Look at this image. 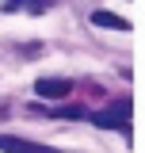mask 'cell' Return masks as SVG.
Here are the masks:
<instances>
[{"label":"cell","mask_w":145,"mask_h":153,"mask_svg":"<svg viewBox=\"0 0 145 153\" xmlns=\"http://www.w3.org/2000/svg\"><path fill=\"white\" fill-rule=\"evenodd\" d=\"M0 149L4 153H57L50 146H38V142H27V138H16V134H0Z\"/></svg>","instance_id":"cell-3"},{"label":"cell","mask_w":145,"mask_h":153,"mask_svg":"<svg viewBox=\"0 0 145 153\" xmlns=\"http://www.w3.org/2000/svg\"><path fill=\"white\" fill-rule=\"evenodd\" d=\"M57 115H61V119H84V115H88V111H84L80 103H76V107H72V103H69V107H61V111H57Z\"/></svg>","instance_id":"cell-6"},{"label":"cell","mask_w":145,"mask_h":153,"mask_svg":"<svg viewBox=\"0 0 145 153\" xmlns=\"http://www.w3.org/2000/svg\"><path fill=\"white\" fill-rule=\"evenodd\" d=\"M130 111H134V103L122 96V100H115L111 107L95 111V115H92V123L103 126V130H122V134H130Z\"/></svg>","instance_id":"cell-1"},{"label":"cell","mask_w":145,"mask_h":153,"mask_svg":"<svg viewBox=\"0 0 145 153\" xmlns=\"http://www.w3.org/2000/svg\"><path fill=\"white\" fill-rule=\"evenodd\" d=\"M35 92L42 100H65V96H72V80H65V76H42V80H35Z\"/></svg>","instance_id":"cell-2"},{"label":"cell","mask_w":145,"mask_h":153,"mask_svg":"<svg viewBox=\"0 0 145 153\" xmlns=\"http://www.w3.org/2000/svg\"><path fill=\"white\" fill-rule=\"evenodd\" d=\"M92 23L95 27H111V31H130V23L122 16H115V12H92Z\"/></svg>","instance_id":"cell-4"},{"label":"cell","mask_w":145,"mask_h":153,"mask_svg":"<svg viewBox=\"0 0 145 153\" xmlns=\"http://www.w3.org/2000/svg\"><path fill=\"white\" fill-rule=\"evenodd\" d=\"M50 0H4V12H46Z\"/></svg>","instance_id":"cell-5"}]
</instances>
